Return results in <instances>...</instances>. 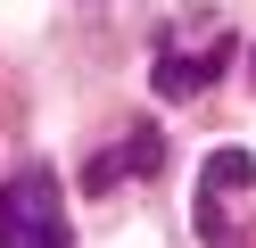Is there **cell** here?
<instances>
[{"mask_svg":"<svg viewBox=\"0 0 256 248\" xmlns=\"http://www.w3.org/2000/svg\"><path fill=\"white\" fill-rule=\"evenodd\" d=\"M232 58H240V42H232V33H223V25H206V17H190V25H174L166 42L149 50V83H157L166 99H198V91H206V83H215Z\"/></svg>","mask_w":256,"mask_h":248,"instance_id":"cell-1","label":"cell"},{"mask_svg":"<svg viewBox=\"0 0 256 248\" xmlns=\"http://www.w3.org/2000/svg\"><path fill=\"white\" fill-rule=\"evenodd\" d=\"M0 248H66V190L50 165H17L0 182Z\"/></svg>","mask_w":256,"mask_h":248,"instance_id":"cell-2","label":"cell"},{"mask_svg":"<svg viewBox=\"0 0 256 248\" xmlns=\"http://www.w3.org/2000/svg\"><path fill=\"white\" fill-rule=\"evenodd\" d=\"M248 190H256V157H248V149H215V157L198 165V240L232 248V240H240V207H248Z\"/></svg>","mask_w":256,"mask_h":248,"instance_id":"cell-3","label":"cell"},{"mask_svg":"<svg viewBox=\"0 0 256 248\" xmlns=\"http://www.w3.org/2000/svg\"><path fill=\"white\" fill-rule=\"evenodd\" d=\"M166 165V141H157L149 124H132L116 149H100V157L83 165V190H116V182H132V174H157Z\"/></svg>","mask_w":256,"mask_h":248,"instance_id":"cell-4","label":"cell"}]
</instances>
